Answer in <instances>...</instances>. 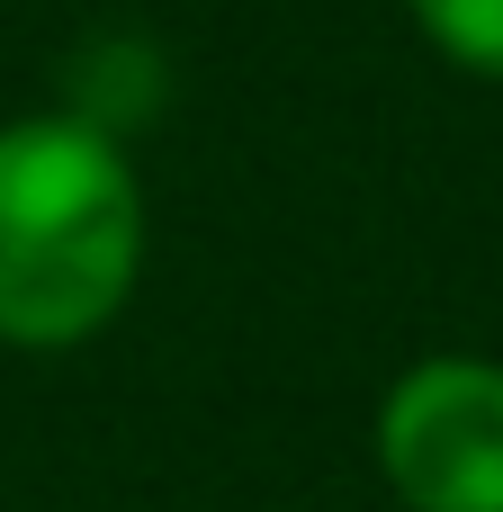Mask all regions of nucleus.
<instances>
[{"mask_svg": "<svg viewBox=\"0 0 503 512\" xmlns=\"http://www.w3.org/2000/svg\"><path fill=\"white\" fill-rule=\"evenodd\" d=\"M144 279V180L126 144L63 108L0 126V342L72 351Z\"/></svg>", "mask_w": 503, "mask_h": 512, "instance_id": "1", "label": "nucleus"}, {"mask_svg": "<svg viewBox=\"0 0 503 512\" xmlns=\"http://www.w3.org/2000/svg\"><path fill=\"white\" fill-rule=\"evenodd\" d=\"M378 468L405 512H503V360H414L378 396Z\"/></svg>", "mask_w": 503, "mask_h": 512, "instance_id": "2", "label": "nucleus"}, {"mask_svg": "<svg viewBox=\"0 0 503 512\" xmlns=\"http://www.w3.org/2000/svg\"><path fill=\"white\" fill-rule=\"evenodd\" d=\"M405 9L432 36V54H450L477 81H503V0H405Z\"/></svg>", "mask_w": 503, "mask_h": 512, "instance_id": "3", "label": "nucleus"}]
</instances>
